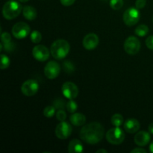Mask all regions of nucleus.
Masks as SVG:
<instances>
[{
  "label": "nucleus",
  "mask_w": 153,
  "mask_h": 153,
  "mask_svg": "<svg viewBox=\"0 0 153 153\" xmlns=\"http://www.w3.org/2000/svg\"><path fill=\"white\" fill-rule=\"evenodd\" d=\"M99 42L100 39L95 33H89L84 37L82 45L88 50H93L97 47Z\"/></svg>",
  "instance_id": "13"
},
{
  "label": "nucleus",
  "mask_w": 153,
  "mask_h": 153,
  "mask_svg": "<svg viewBox=\"0 0 153 153\" xmlns=\"http://www.w3.org/2000/svg\"><path fill=\"white\" fill-rule=\"evenodd\" d=\"M149 150L151 152L153 153V141L151 142L150 145H149Z\"/></svg>",
  "instance_id": "37"
},
{
  "label": "nucleus",
  "mask_w": 153,
  "mask_h": 153,
  "mask_svg": "<svg viewBox=\"0 0 153 153\" xmlns=\"http://www.w3.org/2000/svg\"><path fill=\"white\" fill-rule=\"evenodd\" d=\"M123 127L124 130L126 132L134 134L140 129V124L137 120L134 119V118H130V119L126 120V122L124 123Z\"/></svg>",
  "instance_id": "15"
},
{
  "label": "nucleus",
  "mask_w": 153,
  "mask_h": 153,
  "mask_svg": "<svg viewBox=\"0 0 153 153\" xmlns=\"http://www.w3.org/2000/svg\"><path fill=\"white\" fill-rule=\"evenodd\" d=\"M124 4L123 0H111L110 6L113 10H117L123 7Z\"/></svg>",
  "instance_id": "25"
},
{
  "label": "nucleus",
  "mask_w": 153,
  "mask_h": 153,
  "mask_svg": "<svg viewBox=\"0 0 153 153\" xmlns=\"http://www.w3.org/2000/svg\"><path fill=\"white\" fill-rule=\"evenodd\" d=\"M72 131H73V128H72L71 125L69 123L62 121L56 126L55 133L58 138L61 140H65L70 137Z\"/></svg>",
  "instance_id": "9"
},
{
  "label": "nucleus",
  "mask_w": 153,
  "mask_h": 153,
  "mask_svg": "<svg viewBox=\"0 0 153 153\" xmlns=\"http://www.w3.org/2000/svg\"><path fill=\"white\" fill-rule=\"evenodd\" d=\"M140 40L138 38L134 36H130L124 42V50L128 55H134L139 52L140 49Z\"/></svg>",
  "instance_id": "6"
},
{
  "label": "nucleus",
  "mask_w": 153,
  "mask_h": 153,
  "mask_svg": "<svg viewBox=\"0 0 153 153\" xmlns=\"http://www.w3.org/2000/svg\"><path fill=\"white\" fill-rule=\"evenodd\" d=\"M146 46L148 49L153 50V35L149 36L146 40Z\"/></svg>",
  "instance_id": "31"
},
{
  "label": "nucleus",
  "mask_w": 153,
  "mask_h": 153,
  "mask_svg": "<svg viewBox=\"0 0 153 153\" xmlns=\"http://www.w3.org/2000/svg\"><path fill=\"white\" fill-rule=\"evenodd\" d=\"M1 40L3 44H6L11 42V35L8 32L1 33Z\"/></svg>",
  "instance_id": "27"
},
{
  "label": "nucleus",
  "mask_w": 153,
  "mask_h": 153,
  "mask_svg": "<svg viewBox=\"0 0 153 153\" xmlns=\"http://www.w3.org/2000/svg\"><path fill=\"white\" fill-rule=\"evenodd\" d=\"M68 151L70 153H81L84 151V146L82 141L78 139H73L69 143Z\"/></svg>",
  "instance_id": "17"
},
{
  "label": "nucleus",
  "mask_w": 153,
  "mask_h": 153,
  "mask_svg": "<svg viewBox=\"0 0 153 153\" xmlns=\"http://www.w3.org/2000/svg\"><path fill=\"white\" fill-rule=\"evenodd\" d=\"M70 121L72 125L75 126H81L86 123V117L81 113H73L70 115Z\"/></svg>",
  "instance_id": "16"
},
{
  "label": "nucleus",
  "mask_w": 153,
  "mask_h": 153,
  "mask_svg": "<svg viewBox=\"0 0 153 153\" xmlns=\"http://www.w3.org/2000/svg\"><path fill=\"white\" fill-rule=\"evenodd\" d=\"M105 128L98 122H92L84 126L80 130L79 137L88 144H97L104 137Z\"/></svg>",
  "instance_id": "1"
},
{
  "label": "nucleus",
  "mask_w": 153,
  "mask_h": 153,
  "mask_svg": "<svg viewBox=\"0 0 153 153\" xmlns=\"http://www.w3.org/2000/svg\"><path fill=\"white\" fill-rule=\"evenodd\" d=\"M55 107L54 105H48L43 110V115L47 118H52L55 114Z\"/></svg>",
  "instance_id": "22"
},
{
  "label": "nucleus",
  "mask_w": 153,
  "mask_h": 153,
  "mask_svg": "<svg viewBox=\"0 0 153 153\" xmlns=\"http://www.w3.org/2000/svg\"><path fill=\"white\" fill-rule=\"evenodd\" d=\"M61 91L63 95L68 100H74L79 95V88L71 82H66L63 84Z\"/></svg>",
  "instance_id": "10"
},
{
  "label": "nucleus",
  "mask_w": 153,
  "mask_h": 153,
  "mask_svg": "<svg viewBox=\"0 0 153 153\" xmlns=\"http://www.w3.org/2000/svg\"><path fill=\"white\" fill-rule=\"evenodd\" d=\"M66 108L70 113H75L78 109V105L73 100H70L66 104Z\"/></svg>",
  "instance_id": "21"
},
{
  "label": "nucleus",
  "mask_w": 153,
  "mask_h": 153,
  "mask_svg": "<svg viewBox=\"0 0 153 153\" xmlns=\"http://www.w3.org/2000/svg\"><path fill=\"white\" fill-rule=\"evenodd\" d=\"M20 2H22V3H25V2H27L28 1H29V0H19Z\"/></svg>",
  "instance_id": "38"
},
{
  "label": "nucleus",
  "mask_w": 153,
  "mask_h": 153,
  "mask_svg": "<svg viewBox=\"0 0 153 153\" xmlns=\"http://www.w3.org/2000/svg\"><path fill=\"white\" fill-rule=\"evenodd\" d=\"M146 4V0H136L135 1V7L137 9L140 10V9L143 8Z\"/></svg>",
  "instance_id": "32"
},
{
  "label": "nucleus",
  "mask_w": 153,
  "mask_h": 153,
  "mask_svg": "<svg viewBox=\"0 0 153 153\" xmlns=\"http://www.w3.org/2000/svg\"><path fill=\"white\" fill-rule=\"evenodd\" d=\"M22 10L21 4L16 0H9L4 3L2 7V15L7 20L13 19L20 14Z\"/></svg>",
  "instance_id": "3"
},
{
  "label": "nucleus",
  "mask_w": 153,
  "mask_h": 153,
  "mask_svg": "<svg viewBox=\"0 0 153 153\" xmlns=\"http://www.w3.org/2000/svg\"><path fill=\"white\" fill-rule=\"evenodd\" d=\"M106 140L113 145L121 144L125 140V133L120 127L112 128L106 133Z\"/></svg>",
  "instance_id": "4"
},
{
  "label": "nucleus",
  "mask_w": 153,
  "mask_h": 153,
  "mask_svg": "<svg viewBox=\"0 0 153 153\" xmlns=\"http://www.w3.org/2000/svg\"><path fill=\"white\" fill-rule=\"evenodd\" d=\"M3 48H4V50L7 51V52H12V51H13V49H14L15 44L13 43L10 42V43H6V44H3Z\"/></svg>",
  "instance_id": "30"
},
{
  "label": "nucleus",
  "mask_w": 153,
  "mask_h": 153,
  "mask_svg": "<svg viewBox=\"0 0 153 153\" xmlns=\"http://www.w3.org/2000/svg\"><path fill=\"white\" fill-rule=\"evenodd\" d=\"M32 55L37 61H46L49 58V51L47 47L43 45H37L32 49Z\"/></svg>",
  "instance_id": "12"
},
{
  "label": "nucleus",
  "mask_w": 153,
  "mask_h": 153,
  "mask_svg": "<svg viewBox=\"0 0 153 153\" xmlns=\"http://www.w3.org/2000/svg\"><path fill=\"white\" fill-rule=\"evenodd\" d=\"M75 1L76 0H60L61 4L66 7H69V6H71L74 4Z\"/></svg>",
  "instance_id": "33"
},
{
  "label": "nucleus",
  "mask_w": 153,
  "mask_h": 153,
  "mask_svg": "<svg viewBox=\"0 0 153 153\" xmlns=\"http://www.w3.org/2000/svg\"><path fill=\"white\" fill-rule=\"evenodd\" d=\"M61 72L60 65L56 61H51L44 67V74L49 79H54L58 76Z\"/></svg>",
  "instance_id": "11"
},
{
  "label": "nucleus",
  "mask_w": 153,
  "mask_h": 153,
  "mask_svg": "<svg viewBox=\"0 0 153 153\" xmlns=\"http://www.w3.org/2000/svg\"><path fill=\"white\" fill-rule=\"evenodd\" d=\"M148 130H149V132L150 134H153V123L149 124V126H148Z\"/></svg>",
  "instance_id": "35"
},
{
  "label": "nucleus",
  "mask_w": 153,
  "mask_h": 153,
  "mask_svg": "<svg viewBox=\"0 0 153 153\" xmlns=\"http://www.w3.org/2000/svg\"><path fill=\"white\" fill-rule=\"evenodd\" d=\"M63 67H64V71L67 73H72L75 71L74 65H73V63L70 61H66L65 62H64Z\"/></svg>",
  "instance_id": "26"
},
{
  "label": "nucleus",
  "mask_w": 153,
  "mask_h": 153,
  "mask_svg": "<svg viewBox=\"0 0 153 153\" xmlns=\"http://www.w3.org/2000/svg\"><path fill=\"white\" fill-rule=\"evenodd\" d=\"M53 105L55 107V108L58 109V110H59V109H64V108H66V104L62 99H58V100H55Z\"/></svg>",
  "instance_id": "29"
},
{
  "label": "nucleus",
  "mask_w": 153,
  "mask_h": 153,
  "mask_svg": "<svg viewBox=\"0 0 153 153\" xmlns=\"http://www.w3.org/2000/svg\"><path fill=\"white\" fill-rule=\"evenodd\" d=\"M30 31H31V28L29 25L23 22L16 23L11 29L13 36L18 40L25 38L30 34Z\"/></svg>",
  "instance_id": "7"
},
{
  "label": "nucleus",
  "mask_w": 153,
  "mask_h": 153,
  "mask_svg": "<svg viewBox=\"0 0 153 153\" xmlns=\"http://www.w3.org/2000/svg\"><path fill=\"white\" fill-rule=\"evenodd\" d=\"M131 153H146V151L143 148H142V146H140V147L132 149L131 151Z\"/></svg>",
  "instance_id": "34"
},
{
  "label": "nucleus",
  "mask_w": 153,
  "mask_h": 153,
  "mask_svg": "<svg viewBox=\"0 0 153 153\" xmlns=\"http://www.w3.org/2000/svg\"><path fill=\"white\" fill-rule=\"evenodd\" d=\"M100 152H103V153H107L108 151L105 150V149H100L99 150L97 151V153H100Z\"/></svg>",
  "instance_id": "36"
},
{
  "label": "nucleus",
  "mask_w": 153,
  "mask_h": 153,
  "mask_svg": "<svg viewBox=\"0 0 153 153\" xmlns=\"http://www.w3.org/2000/svg\"><path fill=\"white\" fill-rule=\"evenodd\" d=\"M70 46L67 40L58 39L52 43L50 48L52 56L57 60L64 59L70 52Z\"/></svg>",
  "instance_id": "2"
},
{
  "label": "nucleus",
  "mask_w": 153,
  "mask_h": 153,
  "mask_svg": "<svg viewBox=\"0 0 153 153\" xmlns=\"http://www.w3.org/2000/svg\"><path fill=\"white\" fill-rule=\"evenodd\" d=\"M56 118L60 122L65 121L66 118H67V114H66L65 111L64 109H59V110H58V111L56 113Z\"/></svg>",
  "instance_id": "28"
},
{
  "label": "nucleus",
  "mask_w": 153,
  "mask_h": 153,
  "mask_svg": "<svg viewBox=\"0 0 153 153\" xmlns=\"http://www.w3.org/2000/svg\"><path fill=\"white\" fill-rule=\"evenodd\" d=\"M39 90V84L34 79H28L24 82L21 86L22 94L26 97H32L35 95Z\"/></svg>",
  "instance_id": "8"
},
{
  "label": "nucleus",
  "mask_w": 153,
  "mask_h": 153,
  "mask_svg": "<svg viewBox=\"0 0 153 153\" xmlns=\"http://www.w3.org/2000/svg\"><path fill=\"white\" fill-rule=\"evenodd\" d=\"M22 14L27 20H34L37 18V10L32 6H25L22 8Z\"/></svg>",
  "instance_id": "18"
},
{
  "label": "nucleus",
  "mask_w": 153,
  "mask_h": 153,
  "mask_svg": "<svg viewBox=\"0 0 153 153\" xmlns=\"http://www.w3.org/2000/svg\"><path fill=\"white\" fill-rule=\"evenodd\" d=\"M149 32V27L146 25H139L137 28L134 30V33L136 35L139 36V37H144Z\"/></svg>",
  "instance_id": "19"
},
{
  "label": "nucleus",
  "mask_w": 153,
  "mask_h": 153,
  "mask_svg": "<svg viewBox=\"0 0 153 153\" xmlns=\"http://www.w3.org/2000/svg\"><path fill=\"white\" fill-rule=\"evenodd\" d=\"M0 59H1V64H0L1 70H4V69L7 68L10 65V59H9L8 57L4 54H1Z\"/></svg>",
  "instance_id": "24"
},
{
  "label": "nucleus",
  "mask_w": 153,
  "mask_h": 153,
  "mask_svg": "<svg viewBox=\"0 0 153 153\" xmlns=\"http://www.w3.org/2000/svg\"><path fill=\"white\" fill-rule=\"evenodd\" d=\"M150 134L145 131H138L134 137V143L138 146H145L150 141Z\"/></svg>",
  "instance_id": "14"
},
{
  "label": "nucleus",
  "mask_w": 153,
  "mask_h": 153,
  "mask_svg": "<svg viewBox=\"0 0 153 153\" xmlns=\"http://www.w3.org/2000/svg\"><path fill=\"white\" fill-rule=\"evenodd\" d=\"M111 121L112 125L114 126L115 127H120L123 123L124 119L123 117L121 114H114L112 116Z\"/></svg>",
  "instance_id": "20"
},
{
  "label": "nucleus",
  "mask_w": 153,
  "mask_h": 153,
  "mask_svg": "<svg viewBox=\"0 0 153 153\" xmlns=\"http://www.w3.org/2000/svg\"><path fill=\"white\" fill-rule=\"evenodd\" d=\"M140 17L139 9L137 7H129L123 13V19L127 26H133L138 22Z\"/></svg>",
  "instance_id": "5"
},
{
  "label": "nucleus",
  "mask_w": 153,
  "mask_h": 153,
  "mask_svg": "<svg viewBox=\"0 0 153 153\" xmlns=\"http://www.w3.org/2000/svg\"><path fill=\"white\" fill-rule=\"evenodd\" d=\"M30 39L34 43H38L42 40V34L38 31H33L30 34Z\"/></svg>",
  "instance_id": "23"
}]
</instances>
